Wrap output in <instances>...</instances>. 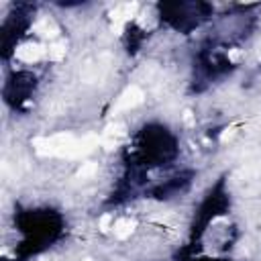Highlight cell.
I'll use <instances>...</instances> for the list:
<instances>
[{
  "label": "cell",
  "mask_w": 261,
  "mask_h": 261,
  "mask_svg": "<svg viewBox=\"0 0 261 261\" xmlns=\"http://www.w3.org/2000/svg\"><path fill=\"white\" fill-rule=\"evenodd\" d=\"M133 228H135V222L128 220V218H120V220H116L114 226H112V230H114V234H116L118 239H126V237H130Z\"/></svg>",
  "instance_id": "4"
},
{
  "label": "cell",
  "mask_w": 261,
  "mask_h": 261,
  "mask_svg": "<svg viewBox=\"0 0 261 261\" xmlns=\"http://www.w3.org/2000/svg\"><path fill=\"white\" fill-rule=\"evenodd\" d=\"M94 171H96V165H94V163H84V165L80 167L77 175H80V177H90Z\"/></svg>",
  "instance_id": "7"
},
{
  "label": "cell",
  "mask_w": 261,
  "mask_h": 261,
  "mask_svg": "<svg viewBox=\"0 0 261 261\" xmlns=\"http://www.w3.org/2000/svg\"><path fill=\"white\" fill-rule=\"evenodd\" d=\"M141 102H143V92H141L137 86H130V88H126V90L116 98V102H114V106H112V112L130 110V108H135V106L141 104Z\"/></svg>",
  "instance_id": "2"
},
{
  "label": "cell",
  "mask_w": 261,
  "mask_h": 261,
  "mask_svg": "<svg viewBox=\"0 0 261 261\" xmlns=\"http://www.w3.org/2000/svg\"><path fill=\"white\" fill-rule=\"evenodd\" d=\"M45 55V47L37 45V43H24L16 49V57L20 61H27V63H33V61H39L41 57Z\"/></svg>",
  "instance_id": "3"
},
{
  "label": "cell",
  "mask_w": 261,
  "mask_h": 261,
  "mask_svg": "<svg viewBox=\"0 0 261 261\" xmlns=\"http://www.w3.org/2000/svg\"><path fill=\"white\" fill-rule=\"evenodd\" d=\"M86 261H90V259H86Z\"/></svg>",
  "instance_id": "11"
},
{
  "label": "cell",
  "mask_w": 261,
  "mask_h": 261,
  "mask_svg": "<svg viewBox=\"0 0 261 261\" xmlns=\"http://www.w3.org/2000/svg\"><path fill=\"white\" fill-rule=\"evenodd\" d=\"M100 139L94 135L73 137L69 133H59L51 137H39L33 141L35 149L43 155H57V157H84L98 147Z\"/></svg>",
  "instance_id": "1"
},
{
  "label": "cell",
  "mask_w": 261,
  "mask_h": 261,
  "mask_svg": "<svg viewBox=\"0 0 261 261\" xmlns=\"http://www.w3.org/2000/svg\"><path fill=\"white\" fill-rule=\"evenodd\" d=\"M232 61H239V57H241V53L239 51H230V55H228Z\"/></svg>",
  "instance_id": "9"
},
{
  "label": "cell",
  "mask_w": 261,
  "mask_h": 261,
  "mask_svg": "<svg viewBox=\"0 0 261 261\" xmlns=\"http://www.w3.org/2000/svg\"><path fill=\"white\" fill-rule=\"evenodd\" d=\"M259 59H261V47H259Z\"/></svg>",
  "instance_id": "10"
},
{
  "label": "cell",
  "mask_w": 261,
  "mask_h": 261,
  "mask_svg": "<svg viewBox=\"0 0 261 261\" xmlns=\"http://www.w3.org/2000/svg\"><path fill=\"white\" fill-rule=\"evenodd\" d=\"M37 33L39 35H43V37H55L59 31H57V27H55V22L53 20H49V18H41L39 22H37Z\"/></svg>",
  "instance_id": "5"
},
{
  "label": "cell",
  "mask_w": 261,
  "mask_h": 261,
  "mask_svg": "<svg viewBox=\"0 0 261 261\" xmlns=\"http://www.w3.org/2000/svg\"><path fill=\"white\" fill-rule=\"evenodd\" d=\"M47 55L51 57V59H61L63 55H65V45L63 43H55V45H49V49H47Z\"/></svg>",
  "instance_id": "6"
},
{
  "label": "cell",
  "mask_w": 261,
  "mask_h": 261,
  "mask_svg": "<svg viewBox=\"0 0 261 261\" xmlns=\"http://www.w3.org/2000/svg\"><path fill=\"white\" fill-rule=\"evenodd\" d=\"M110 220H112V216L110 214H106V216H102V220H100V228L106 232L108 228H110Z\"/></svg>",
  "instance_id": "8"
}]
</instances>
